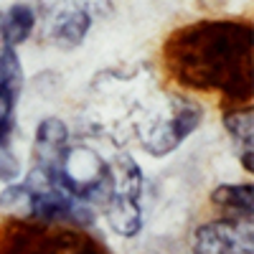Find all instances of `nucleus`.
<instances>
[{
    "instance_id": "obj_1",
    "label": "nucleus",
    "mask_w": 254,
    "mask_h": 254,
    "mask_svg": "<svg viewBox=\"0 0 254 254\" xmlns=\"http://www.w3.org/2000/svg\"><path fill=\"white\" fill-rule=\"evenodd\" d=\"M168 64L183 84L247 94L252 81V31L242 23H198L168 44Z\"/></svg>"
},
{
    "instance_id": "obj_2",
    "label": "nucleus",
    "mask_w": 254,
    "mask_h": 254,
    "mask_svg": "<svg viewBox=\"0 0 254 254\" xmlns=\"http://www.w3.org/2000/svg\"><path fill=\"white\" fill-rule=\"evenodd\" d=\"M201 122H203V110L193 99L181 94H168L158 107H153L150 112H142L137 122V140L145 153H150L153 158H163L178 150Z\"/></svg>"
},
{
    "instance_id": "obj_3",
    "label": "nucleus",
    "mask_w": 254,
    "mask_h": 254,
    "mask_svg": "<svg viewBox=\"0 0 254 254\" xmlns=\"http://www.w3.org/2000/svg\"><path fill=\"white\" fill-rule=\"evenodd\" d=\"M104 219L110 229L120 237H135L142 229V171L140 165L127 155L120 153L112 158V178L107 198L102 203Z\"/></svg>"
},
{
    "instance_id": "obj_4",
    "label": "nucleus",
    "mask_w": 254,
    "mask_h": 254,
    "mask_svg": "<svg viewBox=\"0 0 254 254\" xmlns=\"http://www.w3.org/2000/svg\"><path fill=\"white\" fill-rule=\"evenodd\" d=\"M107 8V0H36L44 41L59 51H74L84 44L92 20Z\"/></svg>"
},
{
    "instance_id": "obj_5",
    "label": "nucleus",
    "mask_w": 254,
    "mask_h": 254,
    "mask_svg": "<svg viewBox=\"0 0 254 254\" xmlns=\"http://www.w3.org/2000/svg\"><path fill=\"white\" fill-rule=\"evenodd\" d=\"M193 254H254L252 221L219 219L196 229Z\"/></svg>"
},
{
    "instance_id": "obj_6",
    "label": "nucleus",
    "mask_w": 254,
    "mask_h": 254,
    "mask_svg": "<svg viewBox=\"0 0 254 254\" xmlns=\"http://www.w3.org/2000/svg\"><path fill=\"white\" fill-rule=\"evenodd\" d=\"M23 92V66L15 49L0 51V132L15 130V107Z\"/></svg>"
},
{
    "instance_id": "obj_7",
    "label": "nucleus",
    "mask_w": 254,
    "mask_h": 254,
    "mask_svg": "<svg viewBox=\"0 0 254 254\" xmlns=\"http://www.w3.org/2000/svg\"><path fill=\"white\" fill-rule=\"evenodd\" d=\"M36 10L28 3L10 5L8 10L0 13V33H3L5 49H15L23 41H28V36L36 31Z\"/></svg>"
},
{
    "instance_id": "obj_8",
    "label": "nucleus",
    "mask_w": 254,
    "mask_h": 254,
    "mask_svg": "<svg viewBox=\"0 0 254 254\" xmlns=\"http://www.w3.org/2000/svg\"><path fill=\"white\" fill-rule=\"evenodd\" d=\"M214 203L226 211V219L252 221V183H226L214 190Z\"/></svg>"
},
{
    "instance_id": "obj_9",
    "label": "nucleus",
    "mask_w": 254,
    "mask_h": 254,
    "mask_svg": "<svg viewBox=\"0 0 254 254\" xmlns=\"http://www.w3.org/2000/svg\"><path fill=\"white\" fill-rule=\"evenodd\" d=\"M224 125H226V130H229V137L231 142H234L237 147V155L242 160V165L247 168V173H252V130H254V117H252V110H239V112H231L224 117Z\"/></svg>"
},
{
    "instance_id": "obj_10",
    "label": "nucleus",
    "mask_w": 254,
    "mask_h": 254,
    "mask_svg": "<svg viewBox=\"0 0 254 254\" xmlns=\"http://www.w3.org/2000/svg\"><path fill=\"white\" fill-rule=\"evenodd\" d=\"M20 176V160L13 150V132H0V181L13 183Z\"/></svg>"
},
{
    "instance_id": "obj_11",
    "label": "nucleus",
    "mask_w": 254,
    "mask_h": 254,
    "mask_svg": "<svg viewBox=\"0 0 254 254\" xmlns=\"http://www.w3.org/2000/svg\"><path fill=\"white\" fill-rule=\"evenodd\" d=\"M0 13H3V10H0ZM5 49V44H3V33H0V51H3Z\"/></svg>"
}]
</instances>
